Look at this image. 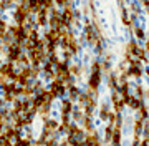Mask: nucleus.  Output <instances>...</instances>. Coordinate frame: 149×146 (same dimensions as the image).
<instances>
[{
	"mask_svg": "<svg viewBox=\"0 0 149 146\" xmlns=\"http://www.w3.org/2000/svg\"><path fill=\"white\" fill-rule=\"evenodd\" d=\"M8 57H10L12 60H17L18 57H20V48L18 47H10V53H8Z\"/></svg>",
	"mask_w": 149,
	"mask_h": 146,
	"instance_id": "nucleus-2",
	"label": "nucleus"
},
{
	"mask_svg": "<svg viewBox=\"0 0 149 146\" xmlns=\"http://www.w3.org/2000/svg\"><path fill=\"white\" fill-rule=\"evenodd\" d=\"M27 15H28L27 8H25V7H18V10H17V13H15V20L18 22V25H22V23L27 20Z\"/></svg>",
	"mask_w": 149,
	"mask_h": 146,
	"instance_id": "nucleus-1",
	"label": "nucleus"
}]
</instances>
